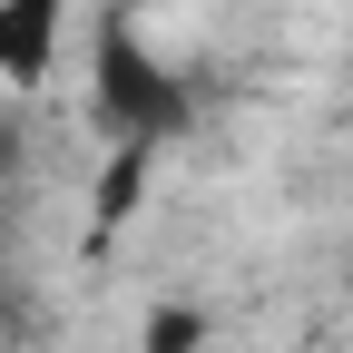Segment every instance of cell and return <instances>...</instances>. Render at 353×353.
Masks as SVG:
<instances>
[{
    "instance_id": "1",
    "label": "cell",
    "mask_w": 353,
    "mask_h": 353,
    "mask_svg": "<svg viewBox=\"0 0 353 353\" xmlns=\"http://www.w3.org/2000/svg\"><path fill=\"white\" fill-rule=\"evenodd\" d=\"M88 108H99V128H118V138H176L187 128V79H176V59H157L138 39V10H108L99 20V50H88Z\"/></svg>"
},
{
    "instance_id": "2",
    "label": "cell",
    "mask_w": 353,
    "mask_h": 353,
    "mask_svg": "<svg viewBox=\"0 0 353 353\" xmlns=\"http://www.w3.org/2000/svg\"><path fill=\"white\" fill-rule=\"evenodd\" d=\"M59 39H69V0H0V88H50L59 69Z\"/></svg>"
},
{
    "instance_id": "3",
    "label": "cell",
    "mask_w": 353,
    "mask_h": 353,
    "mask_svg": "<svg viewBox=\"0 0 353 353\" xmlns=\"http://www.w3.org/2000/svg\"><path fill=\"white\" fill-rule=\"evenodd\" d=\"M148 167H157V148H148V138H118V148H108V176H99V196H88V236H118L128 216H138Z\"/></svg>"
},
{
    "instance_id": "4",
    "label": "cell",
    "mask_w": 353,
    "mask_h": 353,
    "mask_svg": "<svg viewBox=\"0 0 353 353\" xmlns=\"http://www.w3.org/2000/svg\"><path fill=\"white\" fill-rule=\"evenodd\" d=\"M196 343H206L196 304H157V314H148V353H196Z\"/></svg>"
}]
</instances>
